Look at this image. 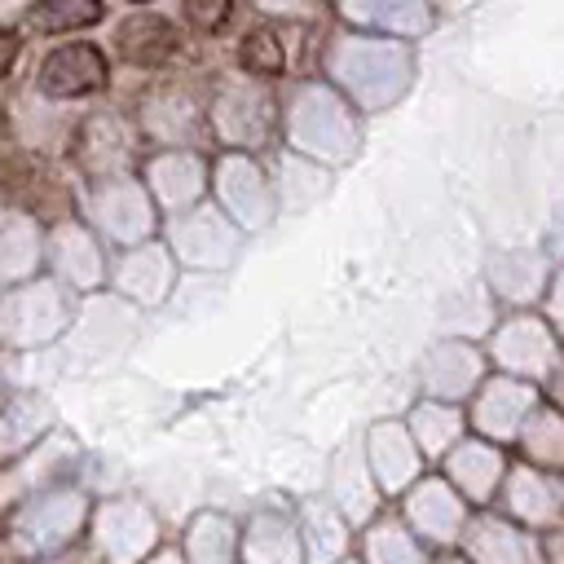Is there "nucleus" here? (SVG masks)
<instances>
[{
  "label": "nucleus",
  "instance_id": "f257e3e1",
  "mask_svg": "<svg viewBox=\"0 0 564 564\" xmlns=\"http://www.w3.org/2000/svg\"><path fill=\"white\" fill-rule=\"evenodd\" d=\"M106 84V57L97 44H62L44 57L40 66V88L48 97H84V93H97Z\"/></svg>",
  "mask_w": 564,
  "mask_h": 564
},
{
  "label": "nucleus",
  "instance_id": "f03ea898",
  "mask_svg": "<svg viewBox=\"0 0 564 564\" xmlns=\"http://www.w3.org/2000/svg\"><path fill=\"white\" fill-rule=\"evenodd\" d=\"M172 26L163 22V18H154V13H137V18H128L123 26H119V48H123V57L128 62H141V66H154V62H163L167 53H172Z\"/></svg>",
  "mask_w": 564,
  "mask_h": 564
},
{
  "label": "nucleus",
  "instance_id": "7ed1b4c3",
  "mask_svg": "<svg viewBox=\"0 0 564 564\" xmlns=\"http://www.w3.org/2000/svg\"><path fill=\"white\" fill-rule=\"evenodd\" d=\"M26 18L35 31H75V26H93L101 18V4L97 0H48V4H35Z\"/></svg>",
  "mask_w": 564,
  "mask_h": 564
},
{
  "label": "nucleus",
  "instance_id": "20e7f679",
  "mask_svg": "<svg viewBox=\"0 0 564 564\" xmlns=\"http://www.w3.org/2000/svg\"><path fill=\"white\" fill-rule=\"evenodd\" d=\"M238 57H242V66H247L251 75H264V79H269V75H282V62H286V57H282V40H278L273 31H251V35L242 40V53H238Z\"/></svg>",
  "mask_w": 564,
  "mask_h": 564
},
{
  "label": "nucleus",
  "instance_id": "39448f33",
  "mask_svg": "<svg viewBox=\"0 0 564 564\" xmlns=\"http://www.w3.org/2000/svg\"><path fill=\"white\" fill-rule=\"evenodd\" d=\"M185 13H189L198 26H220V22L229 18V4H212V9H207V4H198V0H194Z\"/></svg>",
  "mask_w": 564,
  "mask_h": 564
},
{
  "label": "nucleus",
  "instance_id": "423d86ee",
  "mask_svg": "<svg viewBox=\"0 0 564 564\" xmlns=\"http://www.w3.org/2000/svg\"><path fill=\"white\" fill-rule=\"evenodd\" d=\"M18 48H22V40L0 26V75H9V66L18 62Z\"/></svg>",
  "mask_w": 564,
  "mask_h": 564
}]
</instances>
